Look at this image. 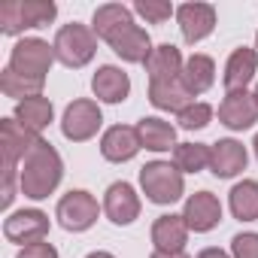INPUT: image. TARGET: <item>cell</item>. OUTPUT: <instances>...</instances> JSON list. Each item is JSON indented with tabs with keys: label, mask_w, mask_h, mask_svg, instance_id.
<instances>
[{
	"label": "cell",
	"mask_w": 258,
	"mask_h": 258,
	"mask_svg": "<svg viewBox=\"0 0 258 258\" xmlns=\"http://www.w3.org/2000/svg\"><path fill=\"white\" fill-rule=\"evenodd\" d=\"M64 179V161L58 149L40 137V143L19 164V188L31 201H46Z\"/></svg>",
	"instance_id": "1"
},
{
	"label": "cell",
	"mask_w": 258,
	"mask_h": 258,
	"mask_svg": "<svg viewBox=\"0 0 258 258\" xmlns=\"http://www.w3.org/2000/svg\"><path fill=\"white\" fill-rule=\"evenodd\" d=\"M58 16L52 0H7L0 7V34L19 37L31 28H46Z\"/></svg>",
	"instance_id": "2"
},
{
	"label": "cell",
	"mask_w": 258,
	"mask_h": 258,
	"mask_svg": "<svg viewBox=\"0 0 258 258\" xmlns=\"http://www.w3.org/2000/svg\"><path fill=\"white\" fill-rule=\"evenodd\" d=\"M140 188L146 201L158 207H170L185 195V179L173 161H149L140 167Z\"/></svg>",
	"instance_id": "3"
},
{
	"label": "cell",
	"mask_w": 258,
	"mask_h": 258,
	"mask_svg": "<svg viewBox=\"0 0 258 258\" xmlns=\"http://www.w3.org/2000/svg\"><path fill=\"white\" fill-rule=\"evenodd\" d=\"M55 58L70 67V70H79L85 64H91V58L97 55V34L88 28V25H79V22H70V25H61L55 40Z\"/></svg>",
	"instance_id": "4"
},
{
	"label": "cell",
	"mask_w": 258,
	"mask_h": 258,
	"mask_svg": "<svg viewBox=\"0 0 258 258\" xmlns=\"http://www.w3.org/2000/svg\"><path fill=\"white\" fill-rule=\"evenodd\" d=\"M55 61H58V58H55V46H49V43L40 40V37H25V40H19V43L13 46L7 67H10L13 73L25 76V79L46 82V76H49V70H52Z\"/></svg>",
	"instance_id": "5"
},
{
	"label": "cell",
	"mask_w": 258,
	"mask_h": 258,
	"mask_svg": "<svg viewBox=\"0 0 258 258\" xmlns=\"http://www.w3.org/2000/svg\"><path fill=\"white\" fill-rule=\"evenodd\" d=\"M100 210H103V207L97 204V198H94L91 191H85V188H70V191L58 201L55 219H58V225H61L64 231L82 234V231H88V228L97 222Z\"/></svg>",
	"instance_id": "6"
},
{
	"label": "cell",
	"mask_w": 258,
	"mask_h": 258,
	"mask_svg": "<svg viewBox=\"0 0 258 258\" xmlns=\"http://www.w3.org/2000/svg\"><path fill=\"white\" fill-rule=\"evenodd\" d=\"M100 124H103V112H100L97 100L79 97V100L67 103V109L61 115V134L70 143H85L100 131Z\"/></svg>",
	"instance_id": "7"
},
{
	"label": "cell",
	"mask_w": 258,
	"mask_h": 258,
	"mask_svg": "<svg viewBox=\"0 0 258 258\" xmlns=\"http://www.w3.org/2000/svg\"><path fill=\"white\" fill-rule=\"evenodd\" d=\"M4 237L10 243H19V246H31V243H40L49 237V216L37 207L31 210H16L10 213V219L4 222Z\"/></svg>",
	"instance_id": "8"
},
{
	"label": "cell",
	"mask_w": 258,
	"mask_h": 258,
	"mask_svg": "<svg viewBox=\"0 0 258 258\" xmlns=\"http://www.w3.org/2000/svg\"><path fill=\"white\" fill-rule=\"evenodd\" d=\"M140 195L134 191L131 182H112L103 195V213L112 225L124 228V225H134L140 219Z\"/></svg>",
	"instance_id": "9"
},
{
	"label": "cell",
	"mask_w": 258,
	"mask_h": 258,
	"mask_svg": "<svg viewBox=\"0 0 258 258\" xmlns=\"http://www.w3.org/2000/svg\"><path fill=\"white\" fill-rule=\"evenodd\" d=\"M182 219H185L188 231L207 234V231H213V228L222 222V201H219L213 191H195V195L185 198Z\"/></svg>",
	"instance_id": "10"
},
{
	"label": "cell",
	"mask_w": 258,
	"mask_h": 258,
	"mask_svg": "<svg viewBox=\"0 0 258 258\" xmlns=\"http://www.w3.org/2000/svg\"><path fill=\"white\" fill-rule=\"evenodd\" d=\"M176 22H179L182 40L195 46L216 31V7L213 4H182L176 7Z\"/></svg>",
	"instance_id": "11"
},
{
	"label": "cell",
	"mask_w": 258,
	"mask_h": 258,
	"mask_svg": "<svg viewBox=\"0 0 258 258\" xmlns=\"http://www.w3.org/2000/svg\"><path fill=\"white\" fill-rule=\"evenodd\" d=\"M246 164H249V152H246V146L240 140L225 137V140H216L210 146V170H213V176L234 179L237 173L246 170Z\"/></svg>",
	"instance_id": "12"
},
{
	"label": "cell",
	"mask_w": 258,
	"mask_h": 258,
	"mask_svg": "<svg viewBox=\"0 0 258 258\" xmlns=\"http://www.w3.org/2000/svg\"><path fill=\"white\" fill-rule=\"evenodd\" d=\"M219 121L228 127V131H249V127L258 121L255 94H249V91L225 94V100L219 103Z\"/></svg>",
	"instance_id": "13"
},
{
	"label": "cell",
	"mask_w": 258,
	"mask_h": 258,
	"mask_svg": "<svg viewBox=\"0 0 258 258\" xmlns=\"http://www.w3.org/2000/svg\"><path fill=\"white\" fill-rule=\"evenodd\" d=\"M140 149L143 146H140V137H137V127H131V124H112L100 137V155L112 164L131 161Z\"/></svg>",
	"instance_id": "14"
},
{
	"label": "cell",
	"mask_w": 258,
	"mask_h": 258,
	"mask_svg": "<svg viewBox=\"0 0 258 258\" xmlns=\"http://www.w3.org/2000/svg\"><path fill=\"white\" fill-rule=\"evenodd\" d=\"M255 73H258V52L249 49V46H240V49H234V52L228 55V61H225L222 85H225L228 94H234V91H246L249 82L255 79Z\"/></svg>",
	"instance_id": "15"
},
{
	"label": "cell",
	"mask_w": 258,
	"mask_h": 258,
	"mask_svg": "<svg viewBox=\"0 0 258 258\" xmlns=\"http://www.w3.org/2000/svg\"><path fill=\"white\" fill-rule=\"evenodd\" d=\"M124 64H146L149 61V55H152V40H149V34H146V28H140V25H131V28H124L121 34H115L109 43H106Z\"/></svg>",
	"instance_id": "16"
},
{
	"label": "cell",
	"mask_w": 258,
	"mask_h": 258,
	"mask_svg": "<svg viewBox=\"0 0 258 258\" xmlns=\"http://www.w3.org/2000/svg\"><path fill=\"white\" fill-rule=\"evenodd\" d=\"M91 91L100 103H121L131 94V76L115 64H103L91 76Z\"/></svg>",
	"instance_id": "17"
},
{
	"label": "cell",
	"mask_w": 258,
	"mask_h": 258,
	"mask_svg": "<svg viewBox=\"0 0 258 258\" xmlns=\"http://www.w3.org/2000/svg\"><path fill=\"white\" fill-rule=\"evenodd\" d=\"M188 234H191V231H188L185 219L176 216V213L158 216V219L152 222V231H149L155 252H182L185 243H188Z\"/></svg>",
	"instance_id": "18"
},
{
	"label": "cell",
	"mask_w": 258,
	"mask_h": 258,
	"mask_svg": "<svg viewBox=\"0 0 258 258\" xmlns=\"http://www.w3.org/2000/svg\"><path fill=\"white\" fill-rule=\"evenodd\" d=\"M37 143H40V134L22 127L16 118H4V121H0V149H4V158H7V161L22 164L25 155H28Z\"/></svg>",
	"instance_id": "19"
},
{
	"label": "cell",
	"mask_w": 258,
	"mask_h": 258,
	"mask_svg": "<svg viewBox=\"0 0 258 258\" xmlns=\"http://www.w3.org/2000/svg\"><path fill=\"white\" fill-rule=\"evenodd\" d=\"M149 103L155 109H164V112H182L185 106L195 103V94L185 88L182 76L176 79H164V82H149Z\"/></svg>",
	"instance_id": "20"
},
{
	"label": "cell",
	"mask_w": 258,
	"mask_h": 258,
	"mask_svg": "<svg viewBox=\"0 0 258 258\" xmlns=\"http://www.w3.org/2000/svg\"><path fill=\"white\" fill-rule=\"evenodd\" d=\"M137 137H140V146L149 149V152H170L176 149V127L158 115H143L137 124Z\"/></svg>",
	"instance_id": "21"
},
{
	"label": "cell",
	"mask_w": 258,
	"mask_h": 258,
	"mask_svg": "<svg viewBox=\"0 0 258 258\" xmlns=\"http://www.w3.org/2000/svg\"><path fill=\"white\" fill-rule=\"evenodd\" d=\"M131 25H137L134 22V10H127L121 4H103V7H97L94 19H91V31L103 43H109L115 34H121L124 28H131Z\"/></svg>",
	"instance_id": "22"
},
{
	"label": "cell",
	"mask_w": 258,
	"mask_h": 258,
	"mask_svg": "<svg viewBox=\"0 0 258 258\" xmlns=\"http://www.w3.org/2000/svg\"><path fill=\"white\" fill-rule=\"evenodd\" d=\"M143 67H146L149 82H164V79L182 76L185 61H182V52H179L173 43H161V46L152 49V55H149V61H146Z\"/></svg>",
	"instance_id": "23"
},
{
	"label": "cell",
	"mask_w": 258,
	"mask_h": 258,
	"mask_svg": "<svg viewBox=\"0 0 258 258\" xmlns=\"http://www.w3.org/2000/svg\"><path fill=\"white\" fill-rule=\"evenodd\" d=\"M22 127H28V131H34V134H43L46 127L52 124V118H55V106H52V100L49 97H28V100H22V103H16V115H13Z\"/></svg>",
	"instance_id": "24"
},
{
	"label": "cell",
	"mask_w": 258,
	"mask_h": 258,
	"mask_svg": "<svg viewBox=\"0 0 258 258\" xmlns=\"http://www.w3.org/2000/svg\"><path fill=\"white\" fill-rule=\"evenodd\" d=\"M182 82H185V88L195 97L204 94V91H210L213 82H216V61L210 55H201V52L188 55L185 58V67H182Z\"/></svg>",
	"instance_id": "25"
},
{
	"label": "cell",
	"mask_w": 258,
	"mask_h": 258,
	"mask_svg": "<svg viewBox=\"0 0 258 258\" xmlns=\"http://www.w3.org/2000/svg\"><path fill=\"white\" fill-rule=\"evenodd\" d=\"M228 207L237 222H258V182L243 179L228 191Z\"/></svg>",
	"instance_id": "26"
},
{
	"label": "cell",
	"mask_w": 258,
	"mask_h": 258,
	"mask_svg": "<svg viewBox=\"0 0 258 258\" xmlns=\"http://www.w3.org/2000/svg\"><path fill=\"white\" fill-rule=\"evenodd\" d=\"M173 164L179 173H201L210 167V146L207 143H179L173 149Z\"/></svg>",
	"instance_id": "27"
},
{
	"label": "cell",
	"mask_w": 258,
	"mask_h": 258,
	"mask_svg": "<svg viewBox=\"0 0 258 258\" xmlns=\"http://www.w3.org/2000/svg\"><path fill=\"white\" fill-rule=\"evenodd\" d=\"M43 85H46V82L25 79V76L13 73L10 67L0 73V91H4L7 97H16L19 103H22V100H28V97H40V94H43Z\"/></svg>",
	"instance_id": "28"
},
{
	"label": "cell",
	"mask_w": 258,
	"mask_h": 258,
	"mask_svg": "<svg viewBox=\"0 0 258 258\" xmlns=\"http://www.w3.org/2000/svg\"><path fill=\"white\" fill-rule=\"evenodd\" d=\"M213 106L210 103H204V100H195L191 106H185L179 115H176V121H179V127L182 131H204V127L213 121Z\"/></svg>",
	"instance_id": "29"
},
{
	"label": "cell",
	"mask_w": 258,
	"mask_h": 258,
	"mask_svg": "<svg viewBox=\"0 0 258 258\" xmlns=\"http://www.w3.org/2000/svg\"><path fill=\"white\" fill-rule=\"evenodd\" d=\"M134 13L140 19H146L149 25H164V22H170V16H176V7L167 4V0H137Z\"/></svg>",
	"instance_id": "30"
},
{
	"label": "cell",
	"mask_w": 258,
	"mask_h": 258,
	"mask_svg": "<svg viewBox=\"0 0 258 258\" xmlns=\"http://www.w3.org/2000/svg\"><path fill=\"white\" fill-rule=\"evenodd\" d=\"M231 258H258V234L240 231L231 240Z\"/></svg>",
	"instance_id": "31"
},
{
	"label": "cell",
	"mask_w": 258,
	"mask_h": 258,
	"mask_svg": "<svg viewBox=\"0 0 258 258\" xmlns=\"http://www.w3.org/2000/svg\"><path fill=\"white\" fill-rule=\"evenodd\" d=\"M16 182H19V164L4 158V207H13V201H16Z\"/></svg>",
	"instance_id": "32"
},
{
	"label": "cell",
	"mask_w": 258,
	"mask_h": 258,
	"mask_svg": "<svg viewBox=\"0 0 258 258\" xmlns=\"http://www.w3.org/2000/svg\"><path fill=\"white\" fill-rule=\"evenodd\" d=\"M16 258H58V249H55L52 243H46V240H40V243H31V246H22Z\"/></svg>",
	"instance_id": "33"
},
{
	"label": "cell",
	"mask_w": 258,
	"mask_h": 258,
	"mask_svg": "<svg viewBox=\"0 0 258 258\" xmlns=\"http://www.w3.org/2000/svg\"><path fill=\"white\" fill-rule=\"evenodd\" d=\"M198 258H231V252H225V249H219V246H207V249L198 252Z\"/></svg>",
	"instance_id": "34"
},
{
	"label": "cell",
	"mask_w": 258,
	"mask_h": 258,
	"mask_svg": "<svg viewBox=\"0 0 258 258\" xmlns=\"http://www.w3.org/2000/svg\"><path fill=\"white\" fill-rule=\"evenodd\" d=\"M149 258H191V255H185V252H152Z\"/></svg>",
	"instance_id": "35"
},
{
	"label": "cell",
	"mask_w": 258,
	"mask_h": 258,
	"mask_svg": "<svg viewBox=\"0 0 258 258\" xmlns=\"http://www.w3.org/2000/svg\"><path fill=\"white\" fill-rule=\"evenodd\" d=\"M85 258H115V255H112V252H100V249H97V252H91V255H85Z\"/></svg>",
	"instance_id": "36"
},
{
	"label": "cell",
	"mask_w": 258,
	"mask_h": 258,
	"mask_svg": "<svg viewBox=\"0 0 258 258\" xmlns=\"http://www.w3.org/2000/svg\"><path fill=\"white\" fill-rule=\"evenodd\" d=\"M252 149H255V158H258V134H255V143H252Z\"/></svg>",
	"instance_id": "37"
},
{
	"label": "cell",
	"mask_w": 258,
	"mask_h": 258,
	"mask_svg": "<svg viewBox=\"0 0 258 258\" xmlns=\"http://www.w3.org/2000/svg\"><path fill=\"white\" fill-rule=\"evenodd\" d=\"M252 94H255V103H258V82H255V91H252Z\"/></svg>",
	"instance_id": "38"
},
{
	"label": "cell",
	"mask_w": 258,
	"mask_h": 258,
	"mask_svg": "<svg viewBox=\"0 0 258 258\" xmlns=\"http://www.w3.org/2000/svg\"><path fill=\"white\" fill-rule=\"evenodd\" d=\"M255 52H258V34H255Z\"/></svg>",
	"instance_id": "39"
}]
</instances>
